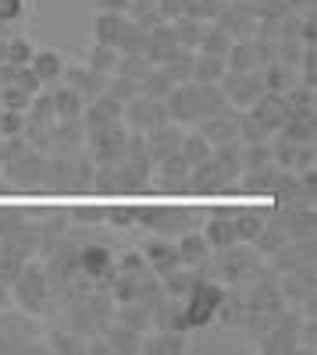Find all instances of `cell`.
Here are the masks:
<instances>
[{
	"mask_svg": "<svg viewBox=\"0 0 317 355\" xmlns=\"http://www.w3.org/2000/svg\"><path fill=\"white\" fill-rule=\"evenodd\" d=\"M164 107H168V121L196 125V121H204V117L218 114L221 107H228V100H225L218 82H179L164 96Z\"/></svg>",
	"mask_w": 317,
	"mask_h": 355,
	"instance_id": "cell-1",
	"label": "cell"
},
{
	"mask_svg": "<svg viewBox=\"0 0 317 355\" xmlns=\"http://www.w3.org/2000/svg\"><path fill=\"white\" fill-rule=\"evenodd\" d=\"M93 157L82 150H57L43 164V185L40 192H61V196H82L93 182Z\"/></svg>",
	"mask_w": 317,
	"mask_h": 355,
	"instance_id": "cell-2",
	"label": "cell"
},
{
	"mask_svg": "<svg viewBox=\"0 0 317 355\" xmlns=\"http://www.w3.org/2000/svg\"><path fill=\"white\" fill-rule=\"evenodd\" d=\"M261 263H264V256L257 252L253 245L236 242V245H228V249L211 252V259H207V277L221 281L225 288H236V284H243Z\"/></svg>",
	"mask_w": 317,
	"mask_h": 355,
	"instance_id": "cell-3",
	"label": "cell"
},
{
	"mask_svg": "<svg viewBox=\"0 0 317 355\" xmlns=\"http://www.w3.org/2000/svg\"><path fill=\"white\" fill-rule=\"evenodd\" d=\"M225 302V284L214 277H200L189 295L182 299V316H186V331H204L218 320V309Z\"/></svg>",
	"mask_w": 317,
	"mask_h": 355,
	"instance_id": "cell-4",
	"label": "cell"
},
{
	"mask_svg": "<svg viewBox=\"0 0 317 355\" xmlns=\"http://www.w3.org/2000/svg\"><path fill=\"white\" fill-rule=\"evenodd\" d=\"M200 217H204L200 210H182V206H143L136 217V227L161 234V239H179V234L200 224Z\"/></svg>",
	"mask_w": 317,
	"mask_h": 355,
	"instance_id": "cell-5",
	"label": "cell"
},
{
	"mask_svg": "<svg viewBox=\"0 0 317 355\" xmlns=\"http://www.w3.org/2000/svg\"><path fill=\"white\" fill-rule=\"evenodd\" d=\"M8 288H11V295L18 299V306H22L25 313H33V316H40V313L50 306V295H54L43 263H33V259H25V266L18 270V277H15Z\"/></svg>",
	"mask_w": 317,
	"mask_h": 355,
	"instance_id": "cell-6",
	"label": "cell"
},
{
	"mask_svg": "<svg viewBox=\"0 0 317 355\" xmlns=\"http://www.w3.org/2000/svg\"><path fill=\"white\" fill-rule=\"evenodd\" d=\"M303 320H307V316H303L300 309L285 306V309L268 323V331L257 338V348L268 352V355H293V352H300V323H303Z\"/></svg>",
	"mask_w": 317,
	"mask_h": 355,
	"instance_id": "cell-7",
	"label": "cell"
},
{
	"mask_svg": "<svg viewBox=\"0 0 317 355\" xmlns=\"http://www.w3.org/2000/svg\"><path fill=\"white\" fill-rule=\"evenodd\" d=\"M0 352H47L33 313L18 316V313L0 309Z\"/></svg>",
	"mask_w": 317,
	"mask_h": 355,
	"instance_id": "cell-8",
	"label": "cell"
},
{
	"mask_svg": "<svg viewBox=\"0 0 317 355\" xmlns=\"http://www.w3.org/2000/svg\"><path fill=\"white\" fill-rule=\"evenodd\" d=\"M275 277H278V274H275ZM314 281H317L314 263L296 266V270H285V274L278 277V291H282V299H285V302H293L307 320H314V302H317V295H314Z\"/></svg>",
	"mask_w": 317,
	"mask_h": 355,
	"instance_id": "cell-9",
	"label": "cell"
},
{
	"mask_svg": "<svg viewBox=\"0 0 317 355\" xmlns=\"http://www.w3.org/2000/svg\"><path fill=\"white\" fill-rule=\"evenodd\" d=\"M125 142H129L125 121L100 125V128H90V132H86V146H90L93 164H118V160L125 157Z\"/></svg>",
	"mask_w": 317,
	"mask_h": 355,
	"instance_id": "cell-10",
	"label": "cell"
},
{
	"mask_svg": "<svg viewBox=\"0 0 317 355\" xmlns=\"http://www.w3.org/2000/svg\"><path fill=\"white\" fill-rule=\"evenodd\" d=\"M122 121H125L129 132L147 135V132H154V128H161V125L168 121V107H164V100H157V96L136 93V96L125 103V110H122Z\"/></svg>",
	"mask_w": 317,
	"mask_h": 355,
	"instance_id": "cell-11",
	"label": "cell"
},
{
	"mask_svg": "<svg viewBox=\"0 0 317 355\" xmlns=\"http://www.w3.org/2000/svg\"><path fill=\"white\" fill-rule=\"evenodd\" d=\"M79 274H82L86 281H93L100 291H107L111 277L118 274L111 245H104V242H90V245H82V249H79Z\"/></svg>",
	"mask_w": 317,
	"mask_h": 355,
	"instance_id": "cell-12",
	"label": "cell"
},
{
	"mask_svg": "<svg viewBox=\"0 0 317 355\" xmlns=\"http://www.w3.org/2000/svg\"><path fill=\"white\" fill-rule=\"evenodd\" d=\"M221 93H225V100L232 103V107H239V110H246L257 96L264 93V78H261V68H250V71H225L221 75Z\"/></svg>",
	"mask_w": 317,
	"mask_h": 355,
	"instance_id": "cell-13",
	"label": "cell"
},
{
	"mask_svg": "<svg viewBox=\"0 0 317 355\" xmlns=\"http://www.w3.org/2000/svg\"><path fill=\"white\" fill-rule=\"evenodd\" d=\"M236 192H239V185L228 182L211 157L204 164L189 167V196H236Z\"/></svg>",
	"mask_w": 317,
	"mask_h": 355,
	"instance_id": "cell-14",
	"label": "cell"
},
{
	"mask_svg": "<svg viewBox=\"0 0 317 355\" xmlns=\"http://www.w3.org/2000/svg\"><path fill=\"white\" fill-rule=\"evenodd\" d=\"M239 117H243V110L228 103V107H221L218 114L204 117V121H196V125L207 135L211 146H225V142H239Z\"/></svg>",
	"mask_w": 317,
	"mask_h": 355,
	"instance_id": "cell-15",
	"label": "cell"
},
{
	"mask_svg": "<svg viewBox=\"0 0 317 355\" xmlns=\"http://www.w3.org/2000/svg\"><path fill=\"white\" fill-rule=\"evenodd\" d=\"M246 114L253 117V121H261L275 135L282 128V121H285V114H289V107H285V93H271V89H264V93L246 107Z\"/></svg>",
	"mask_w": 317,
	"mask_h": 355,
	"instance_id": "cell-16",
	"label": "cell"
},
{
	"mask_svg": "<svg viewBox=\"0 0 317 355\" xmlns=\"http://www.w3.org/2000/svg\"><path fill=\"white\" fill-rule=\"evenodd\" d=\"M143 259H147L150 274H157V277H164V274L175 270V266H182V259H179V245L171 242V239H161V234H154V239L143 245Z\"/></svg>",
	"mask_w": 317,
	"mask_h": 355,
	"instance_id": "cell-17",
	"label": "cell"
},
{
	"mask_svg": "<svg viewBox=\"0 0 317 355\" xmlns=\"http://www.w3.org/2000/svg\"><path fill=\"white\" fill-rule=\"evenodd\" d=\"M314 252H317L314 239H293V242H285L278 252H271L268 259H271V270L275 274H285V270H296V266L314 263Z\"/></svg>",
	"mask_w": 317,
	"mask_h": 355,
	"instance_id": "cell-18",
	"label": "cell"
},
{
	"mask_svg": "<svg viewBox=\"0 0 317 355\" xmlns=\"http://www.w3.org/2000/svg\"><path fill=\"white\" fill-rule=\"evenodd\" d=\"M122 110H125V103L122 100H114L107 89L100 96H93V100H86V107H82V121H86V132L90 128H100V125H114V121H122Z\"/></svg>",
	"mask_w": 317,
	"mask_h": 355,
	"instance_id": "cell-19",
	"label": "cell"
},
{
	"mask_svg": "<svg viewBox=\"0 0 317 355\" xmlns=\"http://www.w3.org/2000/svg\"><path fill=\"white\" fill-rule=\"evenodd\" d=\"M182 135H186V132H182V125H175V121H164L161 128L147 132V135H143V142H147L150 160L157 164V160H164V157H171V153H179Z\"/></svg>",
	"mask_w": 317,
	"mask_h": 355,
	"instance_id": "cell-20",
	"label": "cell"
},
{
	"mask_svg": "<svg viewBox=\"0 0 317 355\" xmlns=\"http://www.w3.org/2000/svg\"><path fill=\"white\" fill-rule=\"evenodd\" d=\"M204 239L211 242V249H228V245H236L239 242V234H236V224H232V210H214V214H204Z\"/></svg>",
	"mask_w": 317,
	"mask_h": 355,
	"instance_id": "cell-21",
	"label": "cell"
},
{
	"mask_svg": "<svg viewBox=\"0 0 317 355\" xmlns=\"http://www.w3.org/2000/svg\"><path fill=\"white\" fill-rule=\"evenodd\" d=\"M61 82H65V85H72L82 100H93V96H100L104 89H107V75L93 71L90 64H86V68H79V64H75V68H65Z\"/></svg>",
	"mask_w": 317,
	"mask_h": 355,
	"instance_id": "cell-22",
	"label": "cell"
},
{
	"mask_svg": "<svg viewBox=\"0 0 317 355\" xmlns=\"http://www.w3.org/2000/svg\"><path fill=\"white\" fill-rule=\"evenodd\" d=\"M147 334H150V338L139 345V352H150V355H182V352L189 348L186 331H161V327H150Z\"/></svg>",
	"mask_w": 317,
	"mask_h": 355,
	"instance_id": "cell-23",
	"label": "cell"
},
{
	"mask_svg": "<svg viewBox=\"0 0 317 355\" xmlns=\"http://www.w3.org/2000/svg\"><path fill=\"white\" fill-rule=\"evenodd\" d=\"M179 259H182V266H207V259H211V242L204 239V231H186V234H179Z\"/></svg>",
	"mask_w": 317,
	"mask_h": 355,
	"instance_id": "cell-24",
	"label": "cell"
},
{
	"mask_svg": "<svg viewBox=\"0 0 317 355\" xmlns=\"http://www.w3.org/2000/svg\"><path fill=\"white\" fill-rule=\"evenodd\" d=\"M82 142H86V121H82V117L54 121V128H50V146H54V150H79Z\"/></svg>",
	"mask_w": 317,
	"mask_h": 355,
	"instance_id": "cell-25",
	"label": "cell"
},
{
	"mask_svg": "<svg viewBox=\"0 0 317 355\" xmlns=\"http://www.w3.org/2000/svg\"><path fill=\"white\" fill-rule=\"evenodd\" d=\"M275 174H278L275 164H268V167H250V171L239 174V182H236V185H239V192L250 196V199H257V196H271Z\"/></svg>",
	"mask_w": 317,
	"mask_h": 355,
	"instance_id": "cell-26",
	"label": "cell"
},
{
	"mask_svg": "<svg viewBox=\"0 0 317 355\" xmlns=\"http://www.w3.org/2000/svg\"><path fill=\"white\" fill-rule=\"evenodd\" d=\"M271 199H275V206H293V202L310 206V202L303 199V189H300V174H296V171H282V167H278V174H275Z\"/></svg>",
	"mask_w": 317,
	"mask_h": 355,
	"instance_id": "cell-27",
	"label": "cell"
},
{
	"mask_svg": "<svg viewBox=\"0 0 317 355\" xmlns=\"http://www.w3.org/2000/svg\"><path fill=\"white\" fill-rule=\"evenodd\" d=\"M29 68L36 71V78H40L43 89H47V85L61 82V75H65V57L57 53V50H36L33 61H29Z\"/></svg>",
	"mask_w": 317,
	"mask_h": 355,
	"instance_id": "cell-28",
	"label": "cell"
},
{
	"mask_svg": "<svg viewBox=\"0 0 317 355\" xmlns=\"http://www.w3.org/2000/svg\"><path fill=\"white\" fill-rule=\"evenodd\" d=\"M47 96H50V107H54V114H57V121H65V117H82L86 100L75 93L72 85H54Z\"/></svg>",
	"mask_w": 317,
	"mask_h": 355,
	"instance_id": "cell-29",
	"label": "cell"
},
{
	"mask_svg": "<svg viewBox=\"0 0 317 355\" xmlns=\"http://www.w3.org/2000/svg\"><path fill=\"white\" fill-rule=\"evenodd\" d=\"M125 18L129 15H122V11H97V21H93L97 43L118 50V36H122V28H125Z\"/></svg>",
	"mask_w": 317,
	"mask_h": 355,
	"instance_id": "cell-30",
	"label": "cell"
},
{
	"mask_svg": "<svg viewBox=\"0 0 317 355\" xmlns=\"http://www.w3.org/2000/svg\"><path fill=\"white\" fill-rule=\"evenodd\" d=\"M225 71V57L218 53H193L189 61V82H221Z\"/></svg>",
	"mask_w": 317,
	"mask_h": 355,
	"instance_id": "cell-31",
	"label": "cell"
},
{
	"mask_svg": "<svg viewBox=\"0 0 317 355\" xmlns=\"http://www.w3.org/2000/svg\"><path fill=\"white\" fill-rule=\"evenodd\" d=\"M278 135L293 142H314L317 139V114H285Z\"/></svg>",
	"mask_w": 317,
	"mask_h": 355,
	"instance_id": "cell-32",
	"label": "cell"
},
{
	"mask_svg": "<svg viewBox=\"0 0 317 355\" xmlns=\"http://www.w3.org/2000/svg\"><path fill=\"white\" fill-rule=\"evenodd\" d=\"M211 160L221 167V174L228 178V182H239V174H243V142H225V146H214Z\"/></svg>",
	"mask_w": 317,
	"mask_h": 355,
	"instance_id": "cell-33",
	"label": "cell"
},
{
	"mask_svg": "<svg viewBox=\"0 0 317 355\" xmlns=\"http://www.w3.org/2000/svg\"><path fill=\"white\" fill-rule=\"evenodd\" d=\"M179 153H182V160L189 164V167H196V164H204L211 153H214V146L207 142V135L204 132H186L182 135V146H179Z\"/></svg>",
	"mask_w": 317,
	"mask_h": 355,
	"instance_id": "cell-34",
	"label": "cell"
},
{
	"mask_svg": "<svg viewBox=\"0 0 317 355\" xmlns=\"http://www.w3.org/2000/svg\"><path fill=\"white\" fill-rule=\"evenodd\" d=\"M232 224H236V234H239V242H253L257 234H261V227L268 224V214L264 210H232Z\"/></svg>",
	"mask_w": 317,
	"mask_h": 355,
	"instance_id": "cell-35",
	"label": "cell"
},
{
	"mask_svg": "<svg viewBox=\"0 0 317 355\" xmlns=\"http://www.w3.org/2000/svg\"><path fill=\"white\" fill-rule=\"evenodd\" d=\"M261 78H264V89H271V93H285L289 85H296V71L289 64H282V61H268L261 64Z\"/></svg>",
	"mask_w": 317,
	"mask_h": 355,
	"instance_id": "cell-36",
	"label": "cell"
},
{
	"mask_svg": "<svg viewBox=\"0 0 317 355\" xmlns=\"http://www.w3.org/2000/svg\"><path fill=\"white\" fill-rule=\"evenodd\" d=\"M232 43H236V40L228 36L225 28L218 25V21H207V25H204V33H200V43H196V50H200V53H218V57H225Z\"/></svg>",
	"mask_w": 317,
	"mask_h": 355,
	"instance_id": "cell-37",
	"label": "cell"
},
{
	"mask_svg": "<svg viewBox=\"0 0 317 355\" xmlns=\"http://www.w3.org/2000/svg\"><path fill=\"white\" fill-rule=\"evenodd\" d=\"M104 338L111 341L114 352H139V345H143V334L132 331V327H125V323H118V320H111L107 327H104Z\"/></svg>",
	"mask_w": 317,
	"mask_h": 355,
	"instance_id": "cell-38",
	"label": "cell"
},
{
	"mask_svg": "<svg viewBox=\"0 0 317 355\" xmlns=\"http://www.w3.org/2000/svg\"><path fill=\"white\" fill-rule=\"evenodd\" d=\"M43 348H47V352H86V341H82V334H75L72 327H54L50 338L43 341Z\"/></svg>",
	"mask_w": 317,
	"mask_h": 355,
	"instance_id": "cell-39",
	"label": "cell"
},
{
	"mask_svg": "<svg viewBox=\"0 0 317 355\" xmlns=\"http://www.w3.org/2000/svg\"><path fill=\"white\" fill-rule=\"evenodd\" d=\"M285 107H289V114H317L314 110V89L307 85H289L285 89Z\"/></svg>",
	"mask_w": 317,
	"mask_h": 355,
	"instance_id": "cell-40",
	"label": "cell"
},
{
	"mask_svg": "<svg viewBox=\"0 0 317 355\" xmlns=\"http://www.w3.org/2000/svg\"><path fill=\"white\" fill-rule=\"evenodd\" d=\"M225 11V0H186V15L182 18H196V21H218V15Z\"/></svg>",
	"mask_w": 317,
	"mask_h": 355,
	"instance_id": "cell-41",
	"label": "cell"
},
{
	"mask_svg": "<svg viewBox=\"0 0 317 355\" xmlns=\"http://www.w3.org/2000/svg\"><path fill=\"white\" fill-rule=\"evenodd\" d=\"M171 33H175V40L186 50H193L200 43V33H204V21H196V18H175V21H171Z\"/></svg>",
	"mask_w": 317,
	"mask_h": 355,
	"instance_id": "cell-42",
	"label": "cell"
},
{
	"mask_svg": "<svg viewBox=\"0 0 317 355\" xmlns=\"http://www.w3.org/2000/svg\"><path fill=\"white\" fill-rule=\"evenodd\" d=\"M114 266H118V274H125V277H136V281H143V277H150V266H147V259H143V252H122V259H114Z\"/></svg>",
	"mask_w": 317,
	"mask_h": 355,
	"instance_id": "cell-43",
	"label": "cell"
},
{
	"mask_svg": "<svg viewBox=\"0 0 317 355\" xmlns=\"http://www.w3.org/2000/svg\"><path fill=\"white\" fill-rule=\"evenodd\" d=\"M25 259H29V256H22L18 249H11V245H0V281L11 284V281L18 277V270L25 266Z\"/></svg>",
	"mask_w": 317,
	"mask_h": 355,
	"instance_id": "cell-44",
	"label": "cell"
},
{
	"mask_svg": "<svg viewBox=\"0 0 317 355\" xmlns=\"http://www.w3.org/2000/svg\"><path fill=\"white\" fill-rule=\"evenodd\" d=\"M296 78H300V85H307V89H317V46H303V53H300V61H296Z\"/></svg>",
	"mask_w": 317,
	"mask_h": 355,
	"instance_id": "cell-45",
	"label": "cell"
},
{
	"mask_svg": "<svg viewBox=\"0 0 317 355\" xmlns=\"http://www.w3.org/2000/svg\"><path fill=\"white\" fill-rule=\"evenodd\" d=\"M268 164H275V160H271V139H268V142H250V146H243V171H250V167H268Z\"/></svg>",
	"mask_w": 317,
	"mask_h": 355,
	"instance_id": "cell-46",
	"label": "cell"
},
{
	"mask_svg": "<svg viewBox=\"0 0 317 355\" xmlns=\"http://www.w3.org/2000/svg\"><path fill=\"white\" fill-rule=\"evenodd\" d=\"M33 53H36V46L29 43L25 36H11L8 40V53H4V64H29V61H33Z\"/></svg>",
	"mask_w": 317,
	"mask_h": 355,
	"instance_id": "cell-47",
	"label": "cell"
},
{
	"mask_svg": "<svg viewBox=\"0 0 317 355\" xmlns=\"http://www.w3.org/2000/svg\"><path fill=\"white\" fill-rule=\"evenodd\" d=\"M118 50H114V46H104V43H97L93 46V57H90V68L93 71H100V75H111L114 68H118Z\"/></svg>",
	"mask_w": 317,
	"mask_h": 355,
	"instance_id": "cell-48",
	"label": "cell"
},
{
	"mask_svg": "<svg viewBox=\"0 0 317 355\" xmlns=\"http://www.w3.org/2000/svg\"><path fill=\"white\" fill-rule=\"evenodd\" d=\"M136 217H139V206H107V227H118V231H129L136 227Z\"/></svg>",
	"mask_w": 317,
	"mask_h": 355,
	"instance_id": "cell-49",
	"label": "cell"
},
{
	"mask_svg": "<svg viewBox=\"0 0 317 355\" xmlns=\"http://www.w3.org/2000/svg\"><path fill=\"white\" fill-rule=\"evenodd\" d=\"M107 93L114 96V100H122V103H129L136 93H139V85L132 82V78H125V75H118V71H111L107 75Z\"/></svg>",
	"mask_w": 317,
	"mask_h": 355,
	"instance_id": "cell-50",
	"label": "cell"
},
{
	"mask_svg": "<svg viewBox=\"0 0 317 355\" xmlns=\"http://www.w3.org/2000/svg\"><path fill=\"white\" fill-rule=\"evenodd\" d=\"M29 100H33V96H25L18 85H11V82L0 85V107H4V110H25Z\"/></svg>",
	"mask_w": 317,
	"mask_h": 355,
	"instance_id": "cell-51",
	"label": "cell"
},
{
	"mask_svg": "<svg viewBox=\"0 0 317 355\" xmlns=\"http://www.w3.org/2000/svg\"><path fill=\"white\" fill-rule=\"evenodd\" d=\"M25 15V0H0V25H15Z\"/></svg>",
	"mask_w": 317,
	"mask_h": 355,
	"instance_id": "cell-52",
	"label": "cell"
},
{
	"mask_svg": "<svg viewBox=\"0 0 317 355\" xmlns=\"http://www.w3.org/2000/svg\"><path fill=\"white\" fill-rule=\"evenodd\" d=\"M157 15H161L164 21L182 18V15H186V0H157Z\"/></svg>",
	"mask_w": 317,
	"mask_h": 355,
	"instance_id": "cell-53",
	"label": "cell"
},
{
	"mask_svg": "<svg viewBox=\"0 0 317 355\" xmlns=\"http://www.w3.org/2000/svg\"><path fill=\"white\" fill-rule=\"evenodd\" d=\"M72 220H79V224H100L104 217H107V206L104 210H97V206H79L75 214H68Z\"/></svg>",
	"mask_w": 317,
	"mask_h": 355,
	"instance_id": "cell-54",
	"label": "cell"
},
{
	"mask_svg": "<svg viewBox=\"0 0 317 355\" xmlns=\"http://www.w3.org/2000/svg\"><path fill=\"white\" fill-rule=\"evenodd\" d=\"M314 348H317V323L303 320L300 323V352H314Z\"/></svg>",
	"mask_w": 317,
	"mask_h": 355,
	"instance_id": "cell-55",
	"label": "cell"
},
{
	"mask_svg": "<svg viewBox=\"0 0 317 355\" xmlns=\"http://www.w3.org/2000/svg\"><path fill=\"white\" fill-rule=\"evenodd\" d=\"M314 164H317V150H314V142H300L293 171H303V167H314Z\"/></svg>",
	"mask_w": 317,
	"mask_h": 355,
	"instance_id": "cell-56",
	"label": "cell"
},
{
	"mask_svg": "<svg viewBox=\"0 0 317 355\" xmlns=\"http://www.w3.org/2000/svg\"><path fill=\"white\" fill-rule=\"evenodd\" d=\"M97 11H129V0H97Z\"/></svg>",
	"mask_w": 317,
	"mask_h": 355,
	"instance_id": "cell-57",
	"label": "cell"
},
{
	"mask_svg": "<svg viewBox=\"0 0 317 355\" xmlns=\"http://www.w3.org/2000/svg\"><path fill=\"white\" fill-rule=\"evenodd\" d=\"M8 302H11V288L0 281V309H8Z\"/></svg>",
	"mask_w": 317,
	"mask_h": 355,
	"instance_id": "cell-58",
	"label": "cell"
},
{
	"mask_svg": "<svg viewBox=\"0 0 317 355\" xmlns=\"http://www.w3.org/2000/svg\"><path fill=\"white\" fill-rule=\"evenodd\" d=\"M0 164H4V139H0Z\"/></svg>",
	"mask_w": 317,
	"mask_h": 355,
	"instance_id": "cell-59",
	"label": "cell"
}]
</instances>
